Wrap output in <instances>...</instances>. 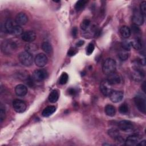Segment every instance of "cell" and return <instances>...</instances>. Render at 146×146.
<instances>
[{"label": "cell", "instance_id": "cell-1", "mask_svg": "<svg viewBox=\"0 0 146 146\" xmlns=\"http://www.w3.org/2000/svg\"><path fill=\"white\" fill-rule=\"evenodd\" d=\"M17 47V44L13 40H6L1 44V50L4 54L9 55L14 51Z\"/></svg>", "mask_w": 146, "mask_h": 146}, {"label": "cell", "instance_id": "cell-37", "mask_svg": "<svg viewBox=\"0 0 146 146\" xmlns=\"http://www.w3.org/2000/svg\"><path fill=\"white\" fill-rule=\"evenodd\" d=\"M5 111L2 108H0V121L2 123L5 118Z\"/></svg>", "mask_w": 146, "mask_h": 146}, {"label": "cell", "instance_id": "cell-38", "mask_svg": "<svg viewBox=\"0 0 146 146\" xmlns=\"http://www.w3.org/2000/svg\"><path fill=\"white\" fill-rule=\"evenodd\" d=\"M76 50L72 48H70V49L68 50L67 54H68V56H71L74 55L76 54Z\"/></svg>", "mask_w": 146, "mask_h": 146}, {"label": "cell", "instance_id": "cell-17", "mask_svg": "<svg viewBox=\"0 0 146 146\" xmlns=\"http://www.w3.org/2000/svg\"><path fill=\"white\" fill-rule=\"evenodd\" d=\"M15 92L17 96H24L27 93V88L24 84H18L15 87Z\"/></svg>", "mask_w": 146, "mask_h": 146}, {"label": "cell", "instance_id": "cell-32", "mask_svg": "<svg viewBox=\"0 0 146 146\" xmlns=\"http://www.w3.org/2000/svg\"><path fill=\"white\" fill-rule=\"evenodd\" d=\"M68 76L66 72H63L59 78V83L60 84H66L68 81Z\"/></svg>", "mask_w": 146, "mask_h": 146}, {"label": "cell", "instance_id": "cell-22", "mask_svg": "<svg viewBox=\"0 0 146 146\" xmlns=\"http://www.w3.org/2000/svg\"><path fill=\"white\" fill-rule=\"evenodd\" d=\"M104 111L107 115L109 116H113L116 113V110L114 106L111 104H107L105 108Z\"/></svg>", "mask_w": 146, "mask_h": 146}, {"label": "cell", "instance_id": "cell-28", "mask_svg": "<svg viewBox=\"0 0 146 146\" xmlns=\"http://www.w3.org/2000/svg\"><path fill=\"white\" fill-rule=\"evenodd\" d=\"M91 25V21L88 19H84L80 23V29H82V30L83 31H87Z\"/></svg>", "mask_w": 146, "mask_h": 146}, {"label": "cell", "instance_id": "cell-18", "mask_svg": "<svg viewBox=\"0 0 146 146\" xmlns=\"http://www.w3.org/2000/svg\"><path fill=\"white\" fill-rule=\"evenodd\" d=\"M120 33L123 38H128L131 34V29L127 26H123L120 29Z\"/></svg>", "mask_w": 146, "mask_h": 146}, {"label": "cell", "instance_id": "cell-10", "mask_svg": "<svg viewBox=\"0 0 146 146\" xmlns=\"http://www.w3.org/2000/svg\"><path fill=\"white\" fill-rule=\"evenodd\" d=\"M144 72L140 68L136 66L132 73V77L133 79L136 82H140L144 78Z\"/></svg>", "mask_w": 146, "mask_h": 146}, {"label": "cell", "instance_id": "cell-35", "mask_svg": "<svg viewBox=\"0 0 146 146\" xmlns=\"http://www.w3.org/2000/svg\"><path fill=\"white\" fill-rule=\"evenodd\" d=\"M139 11L144 17L145 15V12H146V2H145V1H143L140 3Z\"/></svg>", "mask_w": 146, "mask_h": 146}, {"label": "cell", "instance_id": "cell-39", "mask_svg": "<svg viewBox=\"0 0 146 146\" xmlns=\"http://www.w3.org/2000/svg\"><path fill=\"white\" fill-rule=\"evenodd\" d=\"M71 33H72V36H74V38H75L77 35L78 34V29L76 27H74L72 28V31H71Z\"/></svg>", "mask_w": 146, "mask_h": 146}, {"label": "cell", "instance_id": "cell-8", "mask_svg": "<svg viewBox=\"0 0 146 146\" xmlns=\"http://www.w3.org/2000/svg\"><path fill=\"white\" fill-rule=\"evenodd\" d=\"M144 15L140 13V11L135 9L133 11V14L132 16V21L134 25L137 26L142 25L144 23Z\"/></svg>", "mask_w": 146, "mask_h": 146}, {"label": "cell", "instance_id": "cell-2", "mask_svg": "<svg viewBox=\"0 0 146 146\" xmlns=\"http://www.w3.org/2000/svg\"><path fill=\"white\" fill-rule=\"evenodd\" d=\"M116 62L112 58H107L103 64L102 70L104 74L109 75L114 72L116 70Z\"/></svg>", "mask_w": 146, "mask_h": 146}, {"label": "cell", "instance_id": "cell-27", "mask_svg": "<svg viewBox=\"0 0 146 146\" xmlns=\"http://www.w3.org/2000/svg\"><path fill=\"white\" fill-rule=\"evenodd\" d=\"M42 50L47 54H50L52 51V48L51 44L48 42H43L42 44Z\"/></svg>", "mask_w": 146, "mask_h": 146}, {"label": "cell", "instance_id": "cell-9", "mask_svg": "<svg viewBox=\"0 0 146 146\" xmlns=\"http://www.w3.org/2000/svg\"><path fill=\"white\" fill-rule=\"evenodd\" d=\"M48 62V59L46 55L43 53H40L36 55L34 59V62L35 64L39 67H42L44 66Z\"/></svg>", "mask_w": 146, "mask_h": 146}, {"label": "cell", "instance_id": "cell-16", "mask_svg": "<svg viewBox=\"0 0 146 146\" xmlns=\"http://www.w3.org/2000/svg\"><path fill=\"white\" fill-rule=\"evenodd\" d=\"M107 80L111 85L119 84L120 82V78L119 75L115 72L107 75Z\"/></svg>", "mask_w": 146, "mask_h": 146}, {"label": "cell", "instance_id": "cell-21", "mask_svg": "<svg viewBox=\"0 0 146 146\" xmlns=\"http://www.w3.org/2000/svg\"><path fill=\"white\" fill-rule=\"evenodd\" d=\"M131 46H132L136 50H140L143 47L142 41L140 38H137L131 42Z\"/></svg>", "mask_w": 146, "mask_h": 146}, {"label": "cell", "instance_id": "cell-24", "mask_svg": "<svg viewBox=\"0 0 146 146\" xmlns=\"http://www.w3.org/2000/svg\"><path fill=\"white\" fill-rule=\"evenodd\" d=\"M25 48L26 51L31 53V52L36 51L38 50V46L36 44L30 42V43H29L26 44Z\"/></svg>", "mask_w": 146, "mask_h": 146}, {"label": "cell", "instance_id": "cell-40", "mask_svg": "<svg viewBox=\"0 0 146 146\" xmlns=\"http://www.w3.org/2000/svg\"><path fill=\"white\" fill-rule=\"evenodd\" d=\"M68 94L72 96H74L76 94V91L75 89L73 88H71L70 89H68Z\"/></svg>", "mask_w": 146, "mask_h": 146}, {"label": "cell", "instance_id": "cell-33", "mask_svg": "<svg viewBox=\"0 0 146 146\" xmlns=\"http://www.w3.org/2000/svg\"><path fill=\"white\" fill-rule=\"evenodd\" d=\"M121 46L123 49L129 51L131 47V42H129L127 40H124L122 41V42H121Z\"/></svg>", "mask_w": 146, "mask_h": 146}, {"label": "cell", "instance_id": "cell-20", "mask_svg": "<svg viewBox=\"0 0 146 146\" xmlns=\"http://www.w3.org/2000/svg\"><path fill=\"white\" fill-rule=\"evenodd\" d=\"M55 111L56 108L54 106H48L44 108V110L42 111V115L43 117H48L50 115H51L53 113H54Z\"/></svg>", "mask_w": 146, "mask_h": 146}, {"label": "cell", "instance_id": "cell-19", "mask_svg": "<svg viewBox=\"0 0 146 146\" xmlns=\"http://www.w3.org/2000/svg\"><path fill=\"white\" fill-rule=\"evenodd\" d=\"M4 25H5V29L6 32L8 33H11L12 34L14 27L15 26V25L14 24V22H13V20L11 19H7L6 21L5 22Z\"/></svg>", "mask_w": 146, "mask_h": 146}, {"label": "cell", "instance_id": "cell-11", "mask_svg": "<svg viewBox=\"0 0 146 146\" xmlns=\"http://www.w3.org/2000/svg\"><path fill=\"white\" fill-rule=\"evenodd\" d=\"M119 128L124 132H128L133 128V124L129 120H121L118 123Z\"/></svg>", "mask_w": 146, "mask_h": 146}, {"label": "cell", "instance_id": "cell-31", "mask_svg": "<svg viewBox=\"0 0 146 146\" xmlns=\"http://www.w3.org/2000/svg\"><path fill=\"white\" fill-rule=\"evenodd\" d=\"M119 112L122 114H126L128 112L129 108L126 103H123L121 104L119 108Z\"/></svg>", "mask_w": 146, "mask_h": 146}, {"label": "cell", "instance_id": "cell-7", "mask_svg": "<svg viewBox=\"0 0 146 146\" xmlns=\"http://www.w3.org/2000/svg\"><path fill=\"white\" fill-rule=\"evenodd\" d=\"M100 90L102 93L106 96H109L112 92V85L110 84L107 80H103L100 84Z\"/></svg>", "mask_w": 146, "mask_h": 146}, {"label": "cell", "instance_id": "cell-36", "mask_svg": "<svg viewBox=\"0 0 146 146\" xmlns=\"http://www.w3.org/2000/svg\"><path fill=\"white\" fill-rule=\"evenodd\" d=\"M132 31L136 34H139L140 32V29H139V27H138V26L136 25H132Z\"/></svg>", "mask_w": 146, "mask_h": 146}, {"label": "cell", "instance_id": "cell-6", "mask_svg": "<svg viewBox=\"0 0 146 146\" xmlns=\"http://www.w3.org/2000/svg\"><path fill=\"white\" fill-rule=\"evenodd\" d=\"M13 107L15 111L18 113H22L26 109V104L20 99H15L13 102Z\"/></svg>", "mask_w": 146, "mask_h": 146}, {"label": "cell", "instance_id": "cell-29", "mask_svg": "<svg viewBox=\"0 0 146 146\" xmlns=\"http://www.w3.org/2000/svg\"><path fill=\"white\" fill-rule=\"evenodd\" d=\"M86 2H87L84 0H80V1H77L75 5V9L77 11H80V10H82L84 7Z\"/></svg>", "mask_w": 146, "mask_h": 146}, {"label": "cell", "instance_id": "cell-4", "mask_svg": "<svg viewBox=\"0 0 146 146\" xmlns=\"http://www.w3.org/2000/svg\"><path fill=\"white\" fill-rule=\"evenodd\" d=\"M134 102L137 109L143 113H145L146 102L145 97L141 95H137L135 97Z\"/></svg>", "mask_w": 146, "mask_h": 146}, {"label": "cell", "instance_id": "cell-41", "mask_svg": "<svg viewBox=\"0 0 146 146\" xmlns=\"http://www.w3.org/2000/svg\"><path fill=\"white\" fill-rule=\"evenodd\" d=\"M84 43V40H79V41L76 43V46L77 47H80V46H82Z\"/></svg>", "mask_w": 146, "mask_h": 146}, {"label": "cell", "instance_id": "cell-12", "mask_svg": "<svg viewBox=\"0 0 146 146\" xmlns=\"http://www.w3.org/2000/svg\"><path fill=\"white\" fill-rule=\"evenodd\" d=\"M140 140V137L137 135H132L129 136L125 140L124 144L128 146H134L138 144Z\"/></svg>", "mask_w": 146, "mask_h": 146}, {"label": "cell", "instance_id": "cell-43", "mask_svg": "<svg viewBox=\"0 0 146 146\" xmlns=\"http://www.w3.org/2000/svg\"><path fill=\"white\" fill-rule=\"evenodd\" d=\"M141 88L143 90V91L145 92V82H144L141 85Z\"/></svg>", "mask_w": 146, "mask_h": 146}, {"label": "cell", "instance_id": "cell-14", "mask_svg": "<svg viewBox=\"0 0 146 146\" xmlns=\"http://www.w3.org/2000/svg\"><path fill=\"white\" fill-rule=\"evenodd\" d=\"M109 96L113 103H118L123 99L124 94L121 91H112Z\"/></svg>", "mask_w": 146, "mask_h": 146}, {"label": "cell", "instance_id": "cell-25", "mask_svg": "<svg viewBox=\"0 0 146 146\" xmlns=\"http://www.w3.org/2000/svg\"><path fill=\"white\" fill-rule=\"evenodd\" d=\"M129 51L122 48L119 52L118 56L121 60H126L129 58Z\"/></svg>", "mask_w": 146, "mask_h": 146}, {"label": "cell", "instance_id": "cell-42", "mask_svg": "<svg viewBox=\"0 0 146 146\" xmlns=\"http://www.w3.org/2000/svg\"><path fill=\"white\" fill-rule=\"evenodd\" d=\"M145 144H145V140H143V141H140L137 145H141V146H145Z\"/></svg>", "mask_w": 146, "mask_h": 146}, {"label": "cell", "instance_id": "cell-3", "mask_svg": "<svg viewBox=\"0 0 146 146\" xmlns=\"http://www.w3.org/2000/svg\"><path fill=\"white\" fill-rule=\"evenodd\" d=\"M19 60L24 66L29 67L32 65L33 63V57L31 53L27 51H23L19 54Z\"/></svg>", "mask_w": 146, "mask_h": 146}, {"label": "cell", "instance_id": "cell-34", "mask_svg": "<svg viewBox=\"0 0 146 146\" xmlns=\"http://www.w3.org/2000/svg\"><path fill=\"white\" fill-rule=\"evenodd\" d=\"M94 48H95V46H94V44L92 43H90L88 44L87 47H86V54L88 55H91L94 50Z\"/></svg>", "mask_w": 146, "mask_h": 146}, {"label": "cell", "instance_id": "cell-26", "mask_svg": "<svg viewBox=\"0 0 146 146\" xmlns=\"http://www.w3.org/2000/svg\"><path fill=\"white\" fill-rule=\"evenodd\" d=\"M108 134L114 140H116L117 138H118L120 135L119 133V131L118 129L116 128H111L108 131Z\"/></svg>", "mask_w": 146, "mask_h": 146}, {"label": "cell", "instance_id": "cell-5", "mask_svg": "<svg viewBox=\"0 0 146 146\" xmlns=\"http://www.w3.org/2000/svg\"><path fill=\"white\" fill-rule=\"evenodd\" d=\"M48 76L47 72L43 69L36 70L33 72L32 78L36 82H40Z\"/></svg>", "mask_w": 146, "mask_h": 146}, {"label": "cell", "instance_id": "cell-13", "mask_svg": "<svg viewBox=\"0 0 146 146\" xmlns=\"http://www.w3.org/2000/svg\"><path fill=\"white\" fill-rule=\"evenodd\" d=\"M22 39L26 42H32L36 38V34L33 31H27L21 35Z\"/></svg>", "mask_w": 146, "mask_h": 146}, {"label": "cell", "instance_id": "cell-23", "mask_svg": "<svg viewBox=\"0 0 146 146\" xmlns=\"http://www.w3.org/2000/svg\"><path fill=\"white\" fill-rule=\"evenodd\" d=\"M59 98V94L55 90L52 91L48 96V100L50 102L54 103L57 102Z\"/></svg>", "mask_w": 146, "mask_h": 146}, {"label": "cell", "instance_id": "cell-15", "mask_svg": "<svg viewBox=\"0 0 146 146\" xmlns=\"http://www.w3.org/2000/svg\"><path fill=\"white\" fill-rule=\"evenodd\" d=\"M28 21V17L24 13H19L15 18V23L19 26H22L26 24Z\"/></svg>", "mask_w": 146, "mask_h": 146}, {"label": "cell", "instance_id": "cell-30", "mask_svg": "<svg viewBox=\"0 0 146 146\" xmlns=\"http://www.w3.org/2000/svg\"><path fill=\"white\" fill-rule=\"evenodd\" d=\"M23 29L21 27V26H19L18 25H16L14 27V29L13 30V33L12 34L15 35H17V36H18V35H22V34H23Z\"/></svg>", "mask_w": 146, "mask_h": 146}]
</instances>
